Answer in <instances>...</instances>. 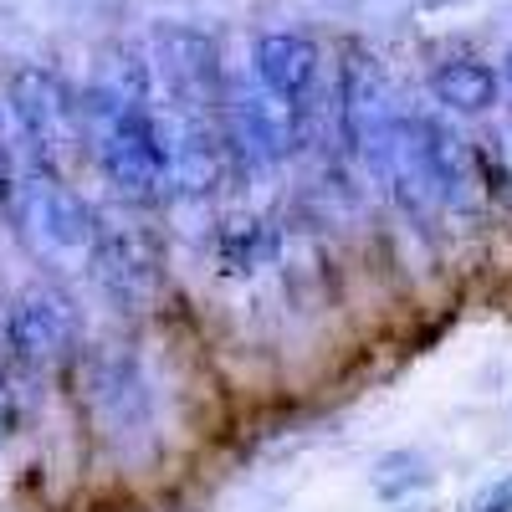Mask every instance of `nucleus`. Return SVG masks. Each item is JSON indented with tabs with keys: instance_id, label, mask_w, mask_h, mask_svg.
<instances>
[{
	"instance_id": "1",
	"label": "nucleus",
	"mask_w": 512,
	"mask_h": 512,
	"mask_svg": "<svg viewBox=\"0 0 512 512\" xmlns=\"http://www.w3.org/2000/svg\"><path fill=\"white\" fill-rule=\"evenodd\" d=\"M0 205L11 216V231L41 267L57 272H88L98 246V216L82 205L77 190H67L52 169H21L0 175Z\"/></svg>"
},
{
	"instance_id": "2",
	"label": "nucleus",
	"mask_w": 512,
	"mask_h": 512,
	"mask_svg": "<svg viewBox=\"0 0 512 512\" xmlns=\"http://www.w3.org/2000/svg\"><path fill=\"white\" fill-rule=\"evenodd\" d=\"M82 123H88V139H93V154L103 164L108 185L123 200L169 195L149 93H144L139 77H123V82H113V88H98L88 98V108H82Z\"/></svg>"
},
{
	"instance_id": "3",
	"label": "nucleus",
	"mask_w": 512,
	"mask_h": 512,
	"mask_svg": "<svg viewBox=\"0 0 512 512\" xmlns=\"http://www.w3.org/2000/svg\"><path fill=\"white\" fill-rule=\"evenodd\" d=\"M88 415L98 436L118 451H139L154 441V390L128 354H103L88 369Z\"/></svg>"
},
{
	"instance_id": "4",
	"label": "nucleus",
	"mask_w": 512,
	"mask_h": 512,
	"mask_svg": "<svg viewBox=\"0 0 512 512\" xmlns=\"http://www.w3.org/2000/svg\"><path fill=\"white\" fill-rule=\"evenodd\" d=\"M6 349L26 369H52L77 349V313L52 282H31L6 308Z\"/></svg>"
},
{
	"instance_id": "5",
	"label": "nucleus",
	"mask_w": 512,
	"mask_h": 512,
	"mask_svg": "<svg viewBox=\"0 0 512 512\" xmlns=\"http://www.w3.org/2000/svg\"><path fill=\"white\" fill-rule=\"evenodd\" d=\"M11 108H16L21 139H26V149H31V164H36V169H52V175H57L62 154H67L72 139H77V113H72L67 93L57 88L47 72H21V77H16V93H11Z\"/></svg>"
},
{
	"instance_id": "6",
	"label": "nucleus",
	"mask_w": 512,
	"mask_h": 512,
	"mask_svg": "<svg viewBox=\"0 0 512 512\" xmlns=\"http://www.w3.org/2000/svg\"><path fill=\"white\" fill-rule=\"evenodd\" d=\"M88 277L113 297L118 308H144L149 297L159 292V256L139 231H108L98 226V246H93V262Z\"/></svg>"
},
{
	"instance_id": "7",
	"label": "nucleus",
	"mask_w": 512,
	"mask_h": 512,
	"mask_svg": "<svg viewBox=\"0 0 512 512\" xmlns=\"http://www.w3.org/2000/svg\"><path fill=\"white\" fill-rule=\"evenodd\" d=\"M318 77V47L308 36H292V31H277V36H262V47H256V82L297 108V98H303L313 88Z\"/></svg>"
},
{
	"instance_id": "8",
	"label": "nucleus",
	"mask_w": 512,
	"mask_h": 512,
	"mask_svg": "<svg viewBox=\"0 0 512 512\" xmlns=\"http://www.w3.org/2000/svg\"><path fill=\"white\" fill-rule=\"evenodd\" d=\"M236 139L251 159H282L292 149V103L256 88L251 98L236 103Z\"/></svg>"
},
{
	"instance_id": "9",
	"label": "nucleus",
	"mask_w": 512,
	"mask_h": 512,
	"mask_svg": "<svg viewBox=\"0 0 512 512\" xmlns=\"http://www.w3.org/2000/svg\"><path fill=\"white\" fill-rule=\"evenodd\" d=\"M436 98L446 103V108H456V113H482V108H492V98H497V77L482 67V62H446L441 72H436Z\"/></svg>"
},
{
	"instance_id": "10",
	"label": "nucleus",
	"mask_w": 512,
	"mask_h": 512,
	"mask_svg": "<svg viewBox=\"0 0 512 512\" xmlns=\"http://www.w3.org/2000/svg\"><path fill=\"white\" fill-rule=\"evenodd\" d=\"M369 482H374V492L384 497V502H410V497H420L425 487L436 482V472H431V461H425L420 451H384L379 461H374V472H369Z\"/></svg>"
},
{
	"instance_id": "11",
	"label": "nucleus",
	"mask_w": 512,
	"mask_h": 512,
	"mask_svg": "<svg viewBox=\"0 0 512 512\" xmlns=\"http://www.w3.org/2000/svg\"><path fill=\"white\" fill-rule=\"evenodd\" d=\"M461 512H512V472L492 477L487 487H477L472 497L461 502Z\"/></svg>"
},
{
	"instance_id": "12",
	"label": "nucleus",
	"mask_w": 512,
	"mask_h": 512,
	"mask_svg": "<svg viewBox=\"0 0 512 512\" xmlns=\"http://www.w3.org/2000/svg\"><path fill=\"white\" fill-rule=\"evenodd\" d=\"M6 436H11V405L0 400V446H6Z\"/></svg>"
},
{
	"instance_id": "13",
	"label": "nucleus",
	"mask_w": 512,
	"mask_h": 512,
	"mask_svg": "<svg viewBox=\"0 0 512 512\" xmlns=\"http://www.w3.org/2000/svg\"><path fill=\"white\" fill-rule=\"evenodd\" d=\"M507 82H512V57H507Z\"/></svg>"
}]
</instances>
